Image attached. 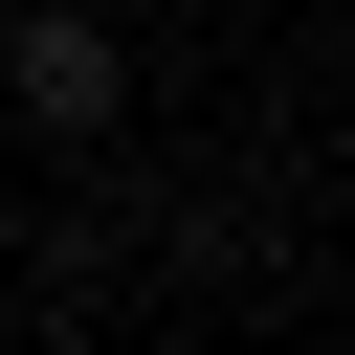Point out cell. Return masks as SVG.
Returning a JSON list of instances; mask_svg holds the SVG:
<instances>
[{"label":"cell","mask_w":355,"mask_h":355,"mask_svg":"<svg viewBox=\"0 0 355 355\" xmlns=\"http://www.w3.org/2000/svg\"><path fill=\"white\" fill-rule=\"evenodd\" d=\"M0 89H22V133H111V111H133L111 22H22V44H0Z\"/></svg>","instance_id":"1"}]
</instances>
